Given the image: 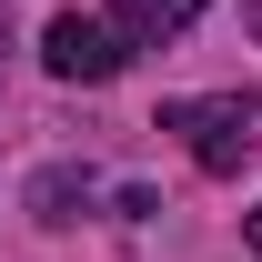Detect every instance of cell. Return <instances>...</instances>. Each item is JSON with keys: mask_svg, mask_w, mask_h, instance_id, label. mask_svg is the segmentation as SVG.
I'll use <instances>...</instances> for the list:
<instances>
[{"mask_svg": "<svg viewBox=\"0 0 262 262\" xmlns=\"http://www.w3.org/2000/svg\"><path fill=\"white\" fill-rule=\"evenodd\" d=\"M162 131H182V151H192L202 171H242L252 141H262V111L252 101H171Z\"/></svg>", "mask_w": 262, "mask_h": 262, "instance_id": "6da1fadb", "label": "cell"}, {"mask_svg": "<svg viewBox=\"0 0 262 262\" xmlns=\"http://www.w3.org/2000/svg\"><path fill=\"white\" fill-rule=\"evenodd\" d=\"M40 61L61 71V81H121V61H131V40L111 31V20H81V10H61V20L40 31Z\"/></svg>", "mask_w": 262, "mask_h": 262, "instance_id": "7a4b0ae2", "label": "cell"}, {"mask_svg": "<svg viewBox=\"0 0 262 262\" xmlns=\"http://www.w3.org/2000/svg\"><path fill=\"white\" fill-rule=\"evenodd\" d=\"M192 10H212V0H111V31L121 40H171Z\"/></svg>", "mask_w": 262, "mask_h": 262, "instance_id": "3957f363", "label": "cell"}, {"mask_svg": "<svg viewBox=\"0 0 262 262\" xmlns=\"http://www.w3.org/2000/svg\"><path fill=\"white\" fill-rule=\"evenodd\" d=\"M252 252H262V212H252Z\"/></svg>", "mask_w": 262, "mask_h": 262, "instance_id": "277c9868", "label": "cell"}, {"mask_svg": "<svg viewBox=\"0 0 262 262\" xmlns=\"http://www.w3.org/2000/svg\"><path fill=\"white\" fill-rule=\"evenodd\" d=\"M0 51H10V31H0Z\"/></svg>", "mask_w": 262, "mask_h": 262, "instance_id": "5b68a950", "label": "cell"}, {"mask_svg": "<svg viewBox=\"0 0 262 262\" xmlns=\"http://www.w3.org/2000/svg\"><path fill=\"white\" fill-rule=\"evenodd\" d=\"M252 10H262V0H252Z\"/></svg>", "mask_w": 262, "mask_h": 262, "instance_id": "8992f818", "label": "cell"}]
</instances>
